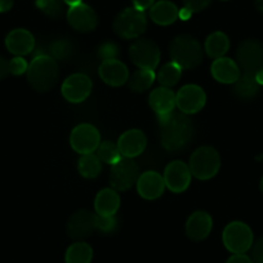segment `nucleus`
<instances>
[{
	"label": "nucleus",
	"instance_id": "obj_26",
	"mask_svg": "<svg viewBox=\"0 0 263 263\" xmlns=\"http://www.w3.org/2000/svg\"><path fill=\"white\" fill-rule=\"evenodd\" d=\"M205 52L211 58L224 57L230 49V40L226 34L221 31H216L209 35L205 40Z\"/></svg>",
	"mask_w": 263,
	"mask_h": 263
},
{
	"label": "nucleus",
	"instance_id": "obj_16",
	"mask_svg": "<svg viewBox=\"0 0 263 263\" xmlns=\"http://www.w3.org/2000/svg\"><path fill=\"white\" fill-rule=\"evenodd\" d=\"M147 145V138L140 129H129L118 140V147L123 158L133 159L141 155Z\"/></svg>",
	"mask_w": 263,
	"mask_h": 263
},
{
	"label": "nucleus",
	"instance_id": "obj_12",
	"mask_svg": "<svg viewBox=\"0 0 263 263\" xmlns=\"http://www.w3.org/2000/svg\"><path fill=\"white\" fill-rule=\"evenodd\" d=\"M61 92L66 101L80 103L92 93V80L85 74H72L63 82Z\"/></svg>",
	"mask_w": 263,
	"mask_h": 263
},
{
	"label": "nucleus",
	"instance_id": "obj_22",
	"mask_svg": "<svg viewBox=\"0 0 263 263\" xmlns=\"http://www.w3.org/2000/svg\"><path fill=\"white\" fill-rule=\"evenodd\" d=\"M150 107L156 115H165L173 112L176 108V93L171 88L159 87L150 93L148 97Z\"/></svg>",
	"mask_w": 263,
	"mask_h": 263
},
{
	"label": "nucleus",
	"instance_id": "obj_34",
	"mask_svg": "<svg viewBox=\"0 0 263 263\" xmlns=\"http://www.w3.org/2000/svg\"><path fill=\"white\" fill-rule=\"evenodd\" d=\"M119 47L114 42H105L98 47L97 55L98 58H101L102 61H108V60H118L119 57Z\"/></svg>",
	"mask_w": 263,
	"mask_h": 263
},
{
	"label": "nucleus",
	"instance_id": "obj_33",
	"mask_svg": "<svg viewBox=\"0 0 263 263\" xmlns=\"http://www.w3.org/2000/svg\"><path fill=\"white\" fill-rule=\"evenodd\" d=\"M36 7L50 18H58L65 13L63 0H36Z\"/></svg>",
	"mask_w": 263,
	"mask_h": 263
},
{
	"label": "nucleus",
	"instance_id": "obj_17",
	"mask_svg": "<svg viewBox=\"0 0 263 263\" xmlns=\"http://www.w3.org/2000/svg\"><path fill=\"white\" fill-rule=\"evenodd\" d=\"M138 194L146 200H155L164 194L165 182L158 172L148 171L141 174L137 181Z\"/></svg>",
	"mask_w": 263,
	"mask_h": 263
},
{
	"label": "nucleus",
	"instance_id": "obj_32",
	"mask_svg": "<svg viewBox=\"0 0 263 263\" xmlns=\"http://www.w3.org/2000/svg\"><path fill=\"white\" fill-rule=\"evenodd\" d=\"M96 151H97V156L100 158V160L106 164H110V165H114L123 158L118 147V143H114L111 141L101 142Z\"/></svg>",
	"mask_w": 263,
	"mask_h": 263
},
{
	"label": "nucleus",
	"instance_id": "obj_19",
	"mask_svg": "<svg viewBox=\"0 0 263 263\" xmlns=\"http://www.w3.org/2000/svg\"><path fill=\"white\" fill-rule=\"evenodd\" d=\"M213 227L212 217L206 212L197 211L186 222V235L194 241H201L209 236Z\"/></svg>",
	"mask_w": 263,
	"mask_h": 263
},
{
	"label": "nucleus",
	"instance_id": "obj_8",
	"mask_svg": "<svg viewBox=\"0 0 263 263\" xmlns=\"http://www.w3.org/2000/svg\"><path fill=\"white\" fill-rule=\"evenodd\" d=\"M140 168L132 159L121 158L116 164L111 165L110 184L115 191H126L140 177Z\"/></svg>",
	"mask_w": 263,
	"mask_h": 263
},
{
	"label": "nucleus",
	"instance_id": "obj_15",
	"mask_svg": "<svg viewBox=\"0 0 263 263\" xmlns=\"http://www.w3.org/2000/svg\"><path fill=\"white\" fill-rule=\"evenodd\" d=\"M67 22L74 30L79 32H90L97 27L98 17L95 9L87 4H78L70 7L67 11Z\"/></svg>",
	"mask_w": 263,
	"mask_h": 263
},
{
	"label": "nucleus",
	"instance_id": "obj_47",
	"mask_svg": "<svg viewBox=\"0 0 263 263\" xmlns=\"http://www.w3.org/2000/svg\"><path fill=\"white\" fill-rule=\"evenodd\" d=\"M260 190H262V192H263V178L260 179Z\"/></svg>",
	"mask_w": 263,
	"mask_h": 263
},
{
	"label": "nucleus",
	"instance_id": "obj_39",
	"mask_svg": "<svg viewBox=\"0 0 263 263\" xmlns=\"http://www.w3.org/2000/svg\"><path fill=\"white\" fill-rule=\"evenodd\" d=\"M132 2H133V6H135L136 9L142 12L151 8L154 6V3H155V0H132Z\"/></svg>",
	"mask_w": 263,
	"mask_h": 263
},
{
	"label": "nucleus",
	"instance_id": "obj_23",
	"mask_svg": "<svg viewBox=\"0 0 263 263\" xmlns=\"http://www.w3.org/2000/svg\"><path fill=\"white\" fill-rule=\"evenodd\" d=\"M120 206V196L114 189H103L96 196L95 208L98 216H115Z\"/></svg>",
	"mask_w": 263,
	"mask_h": 263
},
{
	"label": "nucleus",
	"instance_id": "obj_5",
	"mask_svg": "<svg viewBox=\"0 0 263 263\" xmlns=\"http://www.w3.org/2000/svg\"><path fill=\"white\" fill-rule=\"evenodd\" d=\"M114 31L124 39L140 37L147 29V18L145 12L138 11L135 7L121 11L114 20Z\"/></svg>",
	"mask_w": 263,
	"mask_h": 263
},
{
	"label": "nucleus",
	"instance_id": "obj_4",
	"mask_svg": "<svg viewBox=\"0 0 263 263\" xmlns=\"http://www.w3.org/2000/svg\"><path fill=\"white\" fill-rule=\"evenodd\" d=\"M189 168L191 174L197 179L205 181L211 179L218 173L221 168V158L216 148L203 146L194 151L190 158Z\"/></svg>",
	"mask_w": 263,
	"mask_h": 263
},
{
	"label": "nucleus",
	"instance_id": "obj_29",
	"mask_svg": "<svg viewBox=\"0 0 263 263\" xmlns=\"http://www.w3.org/2000/svg\"><path fill=\"white\" fill-rule=\"evenodd\" d=\"M78 169L84 178L93 179L100 176L102 172V164H101L100 158L93 153L85 154L78 161Z\"/></svg>",
	"mask_w": 263,
	"mask_h": 263
},
{
	"label": "nucleus",
	"instance_id": "obj_44",
	"mask_svg": "<svg viewBox=\"0 0 263 263\" xmlns=\"http://www.w3.org/2000/svg\"><path fill=\"white\" fill-rule=\"evenodd\" d=\"M255 79H257L258 84L259 85H263V69L259 70V71L255 74Z\"/></svg>",
	"mask_w": 263,
	"mask_h": 263
},
{
	"label": "nucleus",
	"instance_id": "obj_35",
	"mask_svg": "<svg viewBox=\"0 0 263 263\" xmlns=\"http://www.w3.org/2000/svg\"><path fill=\"white\" fill-rule=\"evenodd\" d=\"M96 227L102 234H112L118 229V219L115 216H98L97 214Z\"/></svg>",
	"mask_w": 263,
	"mask_h": 263
},
{
	"label": "nucleus",
	"instance_id": "obj_3",
	"mask_svg": "<svg viewBox=\"0 0 263 263\" xmlns=\"http://www.w3.org/2000/svg\"><path fill=\"white\" fill-rule=\"evenodd\" d=\"M169 54L173 62L182 69H194L203 60V48L200 43L190 35H179L169 47Z\"/></svg>",
	"mask_w": 263,
	"mask_h": 263
},
{
	"label": "nucleus",
	"instance_id": "obj_13",
	"mask_svg": "<svg viewBox=\"0 0 263 263\" xmlns=\"http://www.w3.org/2000/svg\"><path fill=\"white\" fill-rule=\"evenodd\" d=\"M191 176V171L186 163L181 160H174L165 166L163 178L165 186L172 192L179 194V192L186 191L187 187L190 186Z\"/></svg>",
	"mask_w": 263,
	"mask_h": 263
},
{
	"label": "nucleus",
	"instance_id": "obj_2",
	"mask_svg": "<svg viewBox=\"0 0 263 263\" xmlns=\"http://www.w3.org/2000/svg\"><path fill=\"white\" fill-rule=\"evenodd\" d=\"M58 62L50 55H37L32 58L27 69V80L37 92H48L57 84Z\"/></svg>",
	"mask_w": 263,
	"mask_h": 263
},
{
	"label": "nucleus",
	"instance_id": "obj_41",
	"mask_svg": "<svg viewBox=\"0 0 263 263\" xmlns=\"http://www.w3.org/2000/svg\"><path fill=\"white\" fill-rule=\"evenodd\" d=\"M9 72V61L0 55V80L6 79Z\"/></svg>",
	"mask_w": 263,
	"mask_h": 263
},
{
	"label": "nucleus",
	"instance_id": "obj_11",
	"mask_svg": "<svg viewBox=\"0 0 263 263\" xmlns=\"http://www.w3.org/2000/svg\"><path fill=\"white\" fill-rule=\"evenodd\" d=\"M206 95L199 85L187 84L182 87L176 95V105L181 112L196 114L205 106Z\"/></svg>",
	"mask_w": 263,
	"mask_h": 263
},
{
	"label": "nucleus",
	"instance_id": "obj_46",
	"mask_svg": "<svg viewBox=\"0 0 263 263\" xmlns=\"http://www.w3.org/2000/svg\"><path fill=\"white\" fill-rule=\"evenodd\" d=\"M255 8L263 13V0H255Z\"/></svg>",
	"mask_w": 263,
	"mask_h": 263
},
{
	"label": "nucleus",
	"instance_id": "obj_18",
	"mask_svg": "<svg viewBox=\"0 0 263 263\" xmlns=\"http://www.w3.org/2000/svg\"><path fill=\"white\" fill-rule=\"evenodd\" d=\"M101 79L111 87H120L129 79L128 67L119 60L102 61L98 69Z\"/></svg>",
	"mask_w": 263,
	"mask_h": 263
},
{
	"label": "nucleus",
	"instance_id": "obj_36",
	"mask_svg": "<svg viewBox=\"0 0 263 263\" xmlns=\"http://www.w3.org/2000/svg\"><path fill=\"white\" fill-rule=\"evenodd\" d=\"M29 69V63L24 57H14L9 61V72L13 75H22L27 72Z\"/></svg>",
	"mask_w": 263,
	"mask_h": 263
},
{
	"label": "nucleus",
	"instance_id": "obj_14",
	"mask_svg": "<svg viewBox=\"0 0 263 263\" xmlns=\"http://www.w3.org/2000/svg\"><path fill=\"white\" fill-rule=\"evenodd\" d=\"M96 224H97V214L82 209L70 217L67 222V235L74 240L84 239L97 230Z\"/></svg>",
	"mask_w": 263,
	"mask_h": 263
},
{
	"label": "nucleus",
	"instance_id": "obj_21",
	"mask_svg": "<svg viewBox=\"0 0 263 263\" xmlns=\"http://www.w3.org/2000/svg\"><path fill=\"white\" fill-rule=\"evenodd\" d=\"M211 72L217 82L223 84H235L240 77V67L231 58L219 57L212 63Z\"/></svg>",
	"mask_w": 263,
	"mask_h": 263
},
{
	"label": "nucleus",
	"instance_id": "obj_37",
	"mask_svg": "<svg viewBox=\"0 0 263 263\" xmlns=\"http://www.w3.org/2000/svg\"><path fill=\"white\" fill-rule=\"evenodd\" d=\"M182 2H183L184 8H187L192 13L204 11L212 3V0H182Z\"/></svg>",
	"mask_w": 263,
	"mask_h": 263
},
{
	"label": "nucleus",
	"instance_id": "obj_42",
	"mask_svg": "<svg viewBox=\"0 0 263 263\" xmlns=\"http://www.w3.org/2000/svg\"><path fill=\"white\" fill-rule=\"evenodd\" d=\"M13 7V0H0V13L11 11Z\"/></svg>",
	"mask_w": 263,
	"mask_h": 263
},
{
	"label": "nucleus",
	"instance_id": "obj_1",
	"mask_svg": "<svg viewBox=\"0 0 263 263\" xmlns=\"http://www.w3.org/2000/svg\"><path fill=\"white\" fill-rule=\"evenodd\" d=\"M160 130L161 146L169 153L183 150L194 137V124L187 114L171 112L156 115Z\"/></svg>",
	"mask_w": 263,
	"mask_h": 263
},
{
	"label": "nucleus",
	"instance_id": "obj_30",
	"mask_svg": "<svg viewBox=\"0 0 263 263\" xmlns=\"http://www.w3.org/2000/svg\"><path fill=\"white\" fill-rule=\"evenodd\" d=\"M182 75V67L177 65L176 62H168L159 70L158 75H156V79H158L159 84L161 87L165 88H172L179 82Z\"/></svg>",
	"mask_w": 263,
	"mask_h": 263
},
{
	"label": "nucleus",
	"instance_id": "obj_20",
	"mask_svg": "<svg viewBox=\"0 0 263 263\" xmlns=\"http://www.w3.org/2000/svg\"><path fill=\"white\" fill-rule=\"evenodd\" d=\"M6 47L12 54L26 55L31 53L35 48V39L30 31L25 29L12 30L6 37Z\"/></svg>",
	"mask_w": 263,
	"mask_h": 263
},
{
	"label": "nucleus",
	"instance_id": "obj_9",
	"mask_svg": "<svg viewBox=\"0 0 263 263\" xmlns=\"http://www.w3.org/2000/svg\"><path fill=\"white\" fill-rule=\"evenodd\" d=\"M236 60L242 71L257 74L263 69V45L258 40H245L237 48Z\"/></svg>",
	"mask_w": 263,
	"mask_h": 263
},
{
	"label": "nucleus",
	"instance_id": "obj_6",
	"mask_svg": "<svg viewBox=\"0 0 263 263\" xmlns=\"http://www.w3.org/2000/svg\"><path fill=\"white\" fill-rule=\"evenodd\" d=\"M222 240L227 250L234 254H241L252 248L253 232L244 222L235 221L224 227Z\"/></svg>",
	"mask_w": 263,
	"mask_h": 263
},
{
	"label": "nucleus",
	"instance_id": "obj_25",
	"mask_svg": "<svg viewBox=\"0 0 263 263\" xmlns=\"http://www.w3.org/2000/svg\"><path fill=\"white\" fill-rule=\"evenodd\" d=\"M259 88L260 85L258 84L257 79H255V74L244 72L242 75H240L239 79L235 83L234 93L242 100H250L258 95Z\"/></svg>",
	"mask_w": 263,
	"mask_h": 263
},
{
	"label": "nucleus",
	"instance_id": "obj_10",
	"mask_svg": "<svg viewBox=\"0 0 263 263\" xmlns=\"http://www.w3.org/2000/svg\"><path fill=\"white\" fill-rule=\"evenodd\" d=\"M100 143V132L92 124H79L72 129L71 136H70V145L72 150L77 151L80 155L95 153Z\"/></svg>",
	"mask_w": 263,
	"mask_h": 263
},
{
	"label": "nucleus",
	"instance_id": "obj_40",
	"mask_svg": "<svg viewBox=\"0 0 263 263\" xmlns=\"http://www.w3.org/2000/svg\"><path fill=\"white\" fill-rule=\"evenodd\" d=\"M226 263H253V260L245 253H241V254H234L230 257Z\"/></svg>",
	"mask_w": 263,
	"mask_h": 263
},
{
	"label": "nucleus",
	"instance_id": "obj_24",
	"mask_svg": "<svg viewBox=\"0 0 263 263\" xmlns=\"http://www.w3.org/2000/svg\"><path fill=\"white\" fill-rule=\"evenodd\" d=\"M179 11L176 4L168 0H161L150 8V17L156 25L168 26L178 20Z\"/></svg>",
	"mask_w": 263,
	"mask_h": 263
},
{
	"label": "nucleus",
	"instance_id": "obj_27",
	"mask_svg": "<svg viewBox=\"0 0 263 263\" xmlns=\"http://www.w3.org/2000/svg\"><path fill=\"white\" fill-rule=\"evenodd\" d=\"M93 258V249L87 242H75L66 250V263H90Z\"/></svg>",
	"mask_w": 263,
	"mask_h": 263
},
{
	"label": "nucleus",
	"instance_id": "obj_38",
	"mask_svg": "<svg viewBox=\"0 0 263 263\" xmlns=\"http://www.w3.org/2000/svg\"><path fill=\"white\" fill-rule=\"evenodd\" d=\"M252 260L253 263H263V237L258 239L252 245Z\"/></svg>",
	"mask_w": 263,
	"mask_h": 263
},
{
	"label": "nucleus",
	"instance_id": "obj_7",
	"mask_svg": "<svg viewBox=\"0 0 263 263\" xmlns=\"http://www.w3.org/2000/svg\"><path fill=\"white\" fill-rule=\"evenodd\" d=\"M132 62L138 69L155 70L160 62V49L150 39H137L129 48Z\"/></svg>",
	"mask_w": 263,
	"mask_h": 263
},
{
	"label": "nucleus",
	"instance_id": "obj_43",
	"mask_svg": "<svg viewBox=\"0 0 263 263\" xmlns=\"http://www.w3.org/2000/svg\"><path fill=\"white\" fill-rule=\"evenodd\" d=\"M191 14H192V12H190L189 9L184 8V7H183V9H181V11H179L178 17L181 20H189L190 17H191Z\"/></svg>",
	"mask_w": 263,
	"mask_h": 263
},
{
	"label": "nucleus",
	"instance_id": "obj_31",
	"mask_svg": "<svg viewBox=\"0 0 263 263\" xmlns=\"http://www.w3.org/2000/svg\"><path fill=\"white\" fill-rule=\"evenodd\" d=\"M48 55L57 62H65L70 60L74 53V44L69 39H57L48 45Z\"/></svg>",
	"mask_w": 263,
	"mask_h": 263
},
{
	"label": "nucleus",
	"instance_id": "obj_28",
	"mask_svg": "<svg viewBox=\"0 0 263 263\" xmlns=\"http://www.w3.org/2000/svg\"><path fill=\"white\" fill-rule=\"evenodd\" d=\"M155 72L154 70L147 69H140L132 74V77L128 79L129 88L133 92L141 93L145 90L150 89L151 85L155 82Z\"/></svg>",
	"mask_w": 263,
	"mask_h": 263
},
{
	"label": "nucleus",
	"instance_id": "obj_45",
	"mask_svg": "<svg viewBox=\"0 0 263 263\" xmlns=\"http://www.w3.org/2000/svg\"><path fill=\"white\" fill-rule=\"evenodd\" d=\"M63 2H65V4H67V6L74 7V6H78V4L82 3L83 0H63Z\"/></svg>",
	"mask_w": 263,
	"mask_h": 263
}]
</instances>
